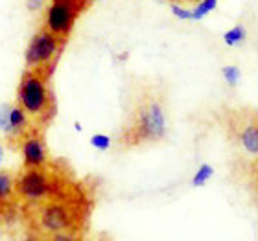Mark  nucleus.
Listing matches in <instances>:
<instances>
[{"mask_svg": "<svg viewBox=\"0 0 258 241\" xmlns=\"http://www.w3.org/2000/svg\"><path fill=\"white\" fill-rule=\"evenodd\" d=\"M166 136V113L162 100L155 94H146L135 105L131 120L122 134L125 145L161 142Z\"/></svg>", "mask_w": 258, "mask_h": 241, "instance_id": "nucleus-1", "label": "nucleus"}, {"mask_svg": "<svg viewBox=\"0 0 258 241\" xmlns=\"http://www.w3.org/2000/svg\"><path fill=\"white\" fill-rule=\"evenodd\" d=\"M30 230L37 232L39 236H50L55 232L78 230L80 214L78 206L67 197H50L43 203L26 206Z\"/></svg>", "mask_w": 258, "mask_h": 241, "instance_id": "nucleus-2", "label": "nucleus"}, {"mask_svg": "<svg viewBox=\"0 0 258 241\" xmlns=\"http://www.w3.org/2000/svg\"><path fill=\"white\" fill-rule=\"evenodd\" d=\"M17 103L30 118H44L52 105V94L43 70H28L22 75L17 91Z\"/></svg>", "mask_w": 258, "mask_h": 241, "instance_id": "nucleus-3", "label": "nucleus"}, {"mask_svg": "<svg viewBox=\"0 0 258 241\" xmlns=\"http://www.w3.org/2000/svg\"><path fill=\"white\" fill-rule=\"evenodd\" d=\"M17 201H21L24 206L43 203L46 199L57 195L54 177L48 173L46 168H24L17 175Z\"/></svg>", "mask_w": 258, "mask_h": 241, "instance_id": "nucleus-4", "label": "nucleus"}, {"mask_svg": "<svg viewBox=\"0 0 258 241\" xmlns=\"http://www.w3.org/2000/svg\"><path fill=\"white\" fill-rule=\"evenodd\" d=\"M63 39L48 32L46 28L39 30L26 48V64L30 70H43L52 61H55V55L59 52Z\"/></svg>", "mask_w": 258, "mask_h": 241, "instance_id": "nucleus-5", "label": "nucleus"}, {"mask_svg": "<svg viewBox=\"0 0 258 241\" xmlns=\"http://www.w3.org/2000/svg\"><path fill=\"white\" fill-rule=\"evenodd\" d=\"M78 17H80V11L72 6L64 2H50L44 13V28L64 41L72 32Z\"/></svg>", "mask_w": 258, "mask_h": 241, "instance_id": "nucleus-6", "label": "nucleus"}, {"mask_svg": "<svg viewBox=\"0 0 258 241\" xmlns=\"http://www.w3.org/2000/svg\"><path fill=\"white\" fill-rule=\"evenodd\" d=\"M19 145H21V155H22V162H24V168L48 166V149H46V144H44V140L39 131H35V129L28 131L19 140Z\"/></svg>", "mask_w": 258, "mask_h": 241, "instance_id": "nucleus-7", "label": "nucleus"}, {"mask_svg": "<svg viewBox=\"0 0 258 241\" xmlns=\"http://www.w3.org/2000/svg\"><path fill=\"white\" fill-rule=\"evenodd\" d=\"M238 142L245 153L258 156V114L251 116L247 122L242 123L238 129Z\"/></svg>", "mask_w": 258, "mask_h": 241, "instance_id": "nucleus-8", "label": "nucleus"}, {"mask_svg": "<svg viewBox=\"0 0 258 241\" xmlns=\"http://www.w3.org/2000/svg\"><path fill=\"white\" fill-rule=\"evenodd\" d=\"M28 131H30V116L26 114V111H24L19 103H17V105H11L10 107V134H8V138L19 142Z\"/></svg>", "mask_w": 258, "mask_h": 241, "instance_id": "nucleus-9", "label": "nucleus"}, {"mask_svg": "<svg viewBox=\"0 0 258 241\" xmlns=\"http://www.w3.org/2000/svg\"><path fill=\"white\" fill-rule=\"evenodd\" d=\"M17 177L11 172L0 170V208H11L17 201Z\"/></svg>", "mask_w": 258, "mask_h": 241, "instance_id": "nucleus-10", "label": "nucleus"}, {"mask_svg": "<svg viewBox=\"0 0 258 241\" xmlns=\"http://www.w3.org/2000/svg\"><path fill=\"white\" fill-rule=\"evenodd\" d=\"M245 35H247V32H245L243 24H236L234 28L223 33V41H225L227 46H240L245 41Z\"/></svg>", "mask_w": 258, "mask_h": 241, "instance_id": "nucleus-11", "label": "nucleus"}, {"mask_svg": "<svg viewBox=\"0 0 258 241\" xmlns=\"http://www.w3.org/2000/svg\"><path fill=\"white\" fill-rule=\"evenodd\" d=\"M212 175H214V168L210 166V164H201V166L198 168V172L194 173L192 177V186L194 188H201L205 186L207 182L212 179Z\"/></svg>", "mask_w": 258, "mask_h": 241, "instance_id": "nucleus-12", "label": "nucleus"}, {"mask_svg": "<svg viewBox=\"0 0 258 241\" xmlns=\"http://www.w3.org/2000/svg\"><path fill=\"white\" fill-rule=\"evenodd\" d=\"M218 6V0H199L198 6L192 10V21H201L205 17L212 13Z\"/></svg>", "mask_w": 258, "mask_h": 241, "instance_id": "nucleus-13", "label": "nucleus"}, {"mask_svg": "<svg viewBox=\"0 0 258 241\" xmlns=\"http://www.w3.org/2000/svg\"><path fill=\"white\" fill-rule=\"evenodd\" d=\"M221 75H223V79L229 87H236L238 81H240V68L236 64H227L221 68Z\"/></svg>", "mask_w": 258, "mask_h": 241, "instance_id": "nucleus-14", "label": "nucleus"}, {"mask_svg": "<svg viewBox=\"0 0 258 241\" xmlns=\"http://www.w3.org/2000/svg\"><path fill=\"white\" fill-rule=\"evenodd\" d=\"M43 241H81V237L78 230H64L50 234V236H43Z\"/></svg>", "mask_w": 258, "mask_h": 241, "instance_id": "nucleus-15", "label": "nucleus"}, {"mask_svg": "<svg viewBox=\"0 0 258 241\" xmlns=\"http://www.w3.org/2000/svg\"><path fill=\"white\" fill-rule=\"evenodd\" d=\"M91 145L92 147H96L98 151H107L109 147H111V138H109L107 134L96 133L91 136Z\"/></svg>", "mask_w": 258, "mask_h": 241, "instance_id": "nucleus-16", "label": "nucleus"}, {"mask_svg": "<svg viewBox=\"0 0 258 241\" xmlns=\"http://www.w3.org/2000/svg\"><path fill=\"white\" fill-rule=\"evenodd\" d=\"M10 103H2L0 105V131L8 136L10 134Z\"/></svg>", "mask_w": 258, "mask_h": 241, "instance_id": "nucleus-17", "label": "nucleus"}, {"mask_svg": "<svg viewBox=\"0 0 258 241\" xmlns=\"http://www.w3.org/2000/svg\"><path fill=\"white\" fill-rule=\"evenodd\" d=\"M172 13L177 17L179 21H192V10H186V8H183V6L173 4Z\"/></svg>", "mask_w": 258, "mask_h": 241, "instance_id": "nucleus-18", "label": "nucleus"}, {"mask_svg": "<svg viewBox=\"0 0 258 241\" xmlns=\"http://www.w3.org/2000/svg\"><path fill=\"white\" fill-rule=\"evenodd\" d=\"M52 2H64V4H69V6H72V8H76L80 13L85 10L87 4H89V0H52Z\"/></svg>", "mask_w": 258, "mask_h": 241, "instance_id": "nucleus-19", "label": "nucleus"}, {"mask_svg": "<svg viewBox=\"0 0 258 241\" xmlns=\"http://www.w3.org/2000/svg\"><path fill=\"white\" fill-rule=\"evenodd\" d=\"M44 4H46V0H26V8L30 11H41L44 8Z\"/></svg>", "mask_w": 258, "mask_h": 241, "instance_id": "nucleus-20", "label": "nucleus"}, {"mask_svg": "<svg viewBox=\"0 0 258 241\" xmlns=\"http://www.w3.org/2000/svg\"><path fill=\"white\" fill-rule=\"evenodd\" d=\"M2 160H4V145L0 144V164H2Z\"/></svg>", "mask_w": 258, "mask_h": 241, "instance_id": "nucleus-21", "label": "nucleus"}, {"mask_svg": "<svg viewBox=\"0 0 258 241\" xmlns=\"http://www.w3.org/2000/svg\"><path fill=\"white\" fill-rule=\"evenodd\" d=\"M74 127H76V131H81V129H83V127H81V123H80V122H76V123H74Z\"/></svg>", "mask_w": 258, "mask_h": 241, "instance_id": "nucleus-22", "label": "nucleus"}, {"mask_svg": "<svg viewBox=\"0 0 258 241\" xmlns=\"http://www.w3.org/2000/svg\"><path fill=\"white\" fill-rule=\"evenodd\" d=\"M98 2H100V0H98Z\"/></svg>", "mask_w": 258, "mask_h": 241, "instance_id": "nucleus-23", "label": "nucleus"}]
</instances>
